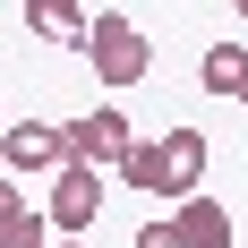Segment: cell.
<instances>
[{
    "label": "cell",
    "instance_id": "6da1fadb",
    "mask_svg": "<svg viewBox=\"0 0 248 248\" xmlns=\"http://www.w3.org/2000/svg\"><path fill=\"white\" fill-rule=\"evenodd\" d=\"M86 60H94V77L111 86V94H128V86L154 69V43L137 34L128 9H94V26H86Z\"/></svg>",
    "mask_w": 248,
    "mask_h": 248
},
{
    "label": "cell",
    "instance_id": "7a4b0ae2",
    "mask_svg": "<svg viewBox=\"0 0 248 248\" xmlns=\"http://www.w3.org/2000/svg\"><path fill=\"white\" fill-rule=\"evenodd\" d=\"M60 146H69V163H86V171H120L137 137H128V111H120V103H94L86 120L60 128Z\"/></svg>",
    "mask_w": 248,
    "mask_h": 248
},
{
    "label": "cell",
    "instance_id": "3957f363",
    "mask_svg": "<svg viewBox=\"0 0 248 248\" xmlns=\"http://www.w3.org/2000/svg\"><path fill=\"white\" fill-rule=\"evenodd\" d=\"M94 214H103V171H86V163H69V171L51 180V205H43L51 240H86V231H94Z\"/></svg>",
    "mask_w": 248,
    "mask_h": 248
},
{
    "label": "cell",
    "instance_id": "277c9868",
    "mask_svg": "<svg viewBox=\"0 0 248 248\" xmlns=\"http://www.w3.org/2000/svg\"><path fill=\"white\" fill-rule=\"evenodd\" d=\"M0 163L9 171H69V146H60V128H43V120H9L0 128Z\"/></svg>",
    "mask_w": 248,
    "mask_h": 248
},
{
    "label": "cell",
    "instance_id": "5b68a950",
    "mask_svg": "<svg viewBox=\"0 0 248 248\" xmlns=\"http://www.w3.org/2000/svg\"><path fill=\"white\" fill-rule=\"evenodd\" d=\"M205 128H163V197H197V180H205Z\"/></svg>",
    "mask_w": 248,
    "mask_h": 248
},
{
    "label": "cell",
    "instance_id": "8992f818",
    "mask_svg": "<svg viewBox=\"0 0 248 248\" xmlns=\"http://www.w3.org/2000/svg\"><path fill=\"white\" fill-rule=\"evenodd\" d=\"M171 231H180V248H231V205L197 188V197L171 214Z\"/></svg>",
    "mask_w": 248,
    "mask_h": 248
},
{
    "label": "cell",
    "instance_id": "52a82bcc",
    "mask_svg": "<svg viewBox=\"0 0 248 248\" xmlns=\"http://www.w3.org/2000/svg\"><path fill=\"white\" fill-rule=\"evenodd\" d=\"M26 26H34L43 43L86 51V26H94V9H77V0H26Z\"/></svg>",
    "mask_w": 248,
    "mask_h": 248
},
{
    "label": "cell",
    "instance_id": "ba28073f",
    "mask_svg": "<svg viewBox=\"0 0 248 248\" xmlns=\"http://www.w3.org/2000/svg\"><path fill=\"white\" fill-rule=\"evenodd\" d=\"M240 77H248V51L231 43V34L205 43V60H197V86H205V94H240Z\"/></svg>",
    "mask_w": 248,
    "mask_h": 248
},
{
    "label": "cell",
    "instance_id": "9c48e42d",
    "mask_svg": "<svg viewBox=\"0 0 248 248\" xmlns=\"http://www.w3.org/2000/svg\"><path fill=\"white\" fill-rule=\"evenodd\" d=\"M120 180H128V188H146V197H163V137H137L128 163H120Z\"/></svg>",
    "mask_w": 248,
    "mask_h": 248
},
{
    "label": "cell",
    "instance_id": "30bf717a",
    "mask_svg": "<svg viewBox=\"0 0 248 248\" xmlns=\"http://www.w3.org/2000/svg\"><path fill=\"white\" fill-rule=\"evenodd\" d=\"M0 248H51V223L26 205V214H9V223H0Z\"/></svg>",
    "mask_w": 248,
    "mask_h": 248
},
{
    "label": "cell",
    "instance_id": "8fae6325",
    "mask_svg": "<svg viewBox=\"0 0 248 248\" xmlns=\"http://www.w3.org/2000/svg\"><path fill=\"white\" fill-rule=\"evenodd\" d=\"M9 214H26V188H17L9 171H0V223H9Z\"/></svg>",
    "mask_w": 248,
    "mask_h": 248
},
{
    "label": "cell",
    "instance_id": "7c38bea8",
    "mask_svg": "<svg viewBox=\"0 0 248 248\" xmlns=\"http://www.w3.org/2000/svg\"><path fill=\"white\" fill-rule=\"evenodd\" d=\"M137 248H180V231H171V223H146V231H137Z\"/></svg>",
    "mask_w": 248,
    "mask_h": 248
},
{
    "label": "cell",
    "instance_id": "4fadbf2b",
    "mask_svg": "<svg viewBox=\"0 0 248 248\" xmlns=\"http://www.w3.org/2000/svg\"><path fill=\"white\" fill-rule=\"evenodd\" d=\"M51 248H94V240H51Z\"/></svg>",
    "mask_w": 248,
    "mask_h": 248
},
{
    "label": "cell",
    "instance_id": "5bb4252c",
    "mask_svg": "<svg viewBox=\"0 0 248 248\" xmlns=\"http://www.w3.org/2000/svg\"><path fill=\"white\" fill-rule=\"evenodd\" d=\"M231 103H248V77H240V94H231Z\"/></svg>",
    "mask_w": 248,
    "mask_h": 248
},
{
    "label": "cell",
    "instance_id": "9a60e30c",
    "mask_svg": "<svg viewBox=\"0 0 248 248\" xmlns=\"http://www.w3.org/2000/svg\"><path fill=\"white\" fill-rule=\"evenodd\" d=\"M240 17H248V0H240Z\"/></svg>",
    "mask_w": 248,
    "mask_h": 248
},
{
    "label": "cell",
    "instance_id": "2e32d148",
    "mask_svg": "<svg viewBox=\"0 0 248 248\" xmlns=\"http://www.w3.org/2000/svg\"><path fill=\"white\" fill-rule=\"evenodd\" d=\"M0 128H9V120H0Z\"/></svg>",
    "mask_w": 248,
    "mask_h": 248
}]
</instances>
